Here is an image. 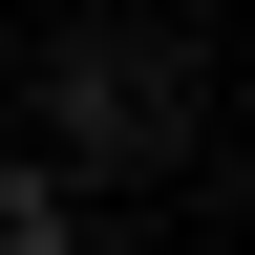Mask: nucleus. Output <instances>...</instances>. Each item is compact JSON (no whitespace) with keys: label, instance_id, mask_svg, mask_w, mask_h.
<instances>
[{"label":"nucleus","instance_id":"nucleus-1","mask_svg":"<svg viewBox=\"0 0 255 255\" xmlns=\"http://www.w3.org/2000/svg\"><path fill=\"white\" fill-rule=\"evenodd\" d=\"M43 107H64V149H85V170H128L191 85H170V64H128V43H64V64H43Z\"/></svg>","mask_w":255,"mask_h":255},{"label":"nucleus","instance_id":"nucleus-2","mask_svg":"<svg viewBox=\"0 0 255 255\" xmlns=\"http://www.w3.org/2000/svg\"><path fill=\"white\" fill-rule=\"evenodd\" d=\"M0 255H64V170L43 149H0Z\"/></svg>","mask_w":255,"mask_h":255}]
</instances>
